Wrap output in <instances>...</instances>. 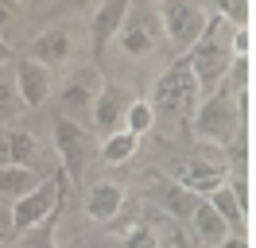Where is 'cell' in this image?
Listing matches in <instances>:
<instances>
[{
  "instance_id": "f546056e",
  "label": "cell",
  "mask_w": 256,
  "mask_h": 248,
  "mask_svg": "<svg viewBox=\"0 0 256 248\" xmlns=\"http://www.w3.org/2000/svg\"><path fill=\"white\" fill-rule=\"evenodd\" d=\"M218 248H248V244H244V236H240V232H233V236H225Z\"/></svg>"
},
{
  "instance_id": "d6986e66",
  "label": "cell",
  "mask_w": 256,
  "mask_h": 248,
  "mask_svg": "<svg viewBox=\"0 0 256 248\" xmlns=\"http://www.w3.org/2000/svg\"><path fill=\"white\" fill-rule=\"evenodd\" d=\"M136 152H140V136H132V132H124V128H116L112 136H105L101 144H97V155H101L105 167H124V163H132Z\"/></svg>"
},
{
  "instance_id": "ffe728a7",
  "label": "cell",
  "mask_w": 256,
  "mask_h": 248,
  "mask_svg": "<svg viewBox=\"0 0 256 248\" xmlns=\"http://www.w3.org/2000/svg\"><path fill=\"white\" fill-rule=\"evenodd\" d=\"M120 128L124 132H132V136L144 140L152 128H156V112H152V105H148L144 97H132V105L124 108V120H120Z\"/></svg>"
},
{
  "instance_id": "cb8c5ba5",
  "label": "cell",
  "mask_w": 256,
  "mask_h": 248,
  "mask_svg": "<svg viewBox=\"0 0 256 248\" xmlns=\"http://www.w3.org/2000/svg\"><path fill=\"white\" fill-rule=\"evenodd\" d=\"M20 244L16 248H54V229H50V221H43V225H35V229L28 232H16Z\"/></svg>"
},
{
  "instance_id": "44dd1931",
  "label": "cell",
  "mask_w": 256,
  "mask_h": 248,
  "mask_svg": "<svg viewBox=\"0 0 256 248\" xmlns=\"http://www.w3.org/2000/svg\"><path fill=\"white\" fill-rule=\"evenodd\" d=\"M210 206H214V214L222 217L225 225H229V229L237 232L240 225H244V210H240L237 206V198H233V194H229V186H222V190H214V194H210Z\"/></svg>"
},
{
  "instance_id": "7402d4cb",
  "label": "cell",
  "mask_w": 256,
  "mask_h": 248,
  "mask_svg": "<svg viewBox=\"0 0 256 248\" xmlns=\"http://www.w3.org/2000/svg\"><path fill=\"white\" fill-rule=\"evenodd\" d=\"M20 112H24V105H20V93H16V78L8 70H0V124L8 128Z\"/></svg>"
},
{
  "instance_id": "7a4b0ae2",
  "label": "cell",
  "mask_w": 256,
  "mask_h": 248,
  "mask_svg": "<svg viewBox=\"0 0 256 248\" xmlns=\"http://www.w3.org/2000/svg\"><path fill=\"white\" fill-rule=\"evenodd\" d=\"M202 101V90L194 82L186 58H175L167 70L160 74V82L152 86V112L156 120H167V124H190V112L198 108Z\"/></svg>"
},
{
  "instance_id": "9c48e42d",
  "label": "cell",
  "mask_w": 256,
  "mask_h": 248,
  "mask_svg": "<svg viewBox=\"0 0 256 248\" xmlns=\"http://www.w3.org/2000/svg\"><path fill=\"white\" fill-rule=\"evenodd\" d=\"M132 105V93H128L124 82L116 78H101V86L94 93V108H90V132L94 136H112L120 120H124V108Z\"/></svg>"
},
{
  "instance_id": "277c9868",
  "label": "cell",
  "mask_w": 256,
  "mask_h": 248,
  "mask_svg": "<svg viewBox=\"0 0 256 248\" xmlns=\"http://www.w3.org/2000/svg\"><path fill=\"white\" fill-rule=\"evenodd\" d=\"M240 116H244V108L233 101V97H225L222 90L206 93L198 108L190 112V132L198 144H206V148H229L233 140L240 136Z\"/></svg>"
},
{
  "instance_id": "e0dca14e",
  "label": "cell",
  "mask_w": 256,
  "mask_h": 248,
  "mask_svg": "<svg viewBox=\"0 0 256 248\" xmlns=\"http://www.w3.org/2000/svg\"><path fill=\"white\" fill-rule=\"evenodd\" d=\"M186 229H190V236H194L202 248H218L225 236H233V229H229L222 217L214 214V206H210L206 198L194 206V214H190V221H186Z\"/></svg>"
},
{
  "instance_id": "83f0119b",
  "label": "cell",
  "mask_w": 256,
  "mask_h": 248,
  "mask_svg": "<svg viewBox=\"0 0 256 248\" xmlns=\"http://www.w3.org/2000/svg\"><path fill=\"white\" fill-rule=\"evenodd\" d=\"M16 236V225H12V206L8 202H0V244H8Z\"/></svg>"
},
{
  "instance_id": "1f68e13d",
  "label": "cell",
  "mask_w": 256,
  "mask_h": 248,
  "mask_svg": "<svg viewBox=\"0 0 256 248\" xmlns=\"http://www.w3.org/2000/svg\"><path fill=\"white\" fill-rule=\"evenodd\" d=\"M0 132H4V124H0Z\"/></svg>"
},
{
  "instance_id": "8fae6325",
  "label": "cell",
  "mask_w": 256,
  "mask_h": 248,
  "mask_svg": "<svg viewBox=\"0 0 256 248\" xmlns=\"http://www.w3.org/2000/svg\"><path fill=\"white\" fill-rule=\"evenodd\" d=\"M0 163H16V167H35L50 174L47 167V152L32 128H4L0 132Z\"/></svg>"
},
{
  "instance_id": "4dcf8cb0",
  "label": "cell",
  "mask_w": 256,
  "mask_h": 248,
  "mask_svg": "<svg viewBox=\"0 0 256 248\" xmlns=\"http://www.w3.org/2000/svg\"><path fill=\"white\" fill-rule=\"evenodd\" d=\"M86 4H101V0H62V8H70V12H78Z\"/></svg>"
},
{
  "instance_id": "484cf974",
  "label": "cell",
  "mask_w": 256,
  "mask_h": 248,
  "mask_svg": "<svg viewBox=\"0 0 256 248\" xmlns=\"http://www.w3.org/2000/svg\"><path fill=\"white\" fill-rule=\"evenodd\" d=\"M248 50H252V31L233 28L229 31V54H233V58H248Z\"/></svg>"
},
{
  "instance_id": "d4e9b609",
  "label": "cell",
  "mask_w": 256,
  "mask_h": 248,
  "mask_svg": "<svg viewBox=\"0 0 256 248\" xmlns=\"http://www.w3.org/2000/svg\"><path fill=\"white\" fill-rule=\"evenodd\" d=\"M116 248H156V236H152V229L144 225V217H140L124 236H116Z\"/></svg>"
},
{
  "instance_id": "ba28073f",
  "label": "cell",
  "mask_w": 256,
  "mask_h": 248,
  "mask_svg": "<svg viewBox=\"0 0 256 248\" xmlns=\"http://www.w3.org/2000/svg\"><path fill=\"white\" fill-rule=\"evenodd\" d=\"M50 140H54V155L62 163L66 182H86V167H90V155H94V132L82 128V124L66 120V116H54L50 124Z\"/></svg>"
},
{
  "instance_id": "4fadbf2b",
  "label": "cell",
  "mask_w": 256,
  "mask_h": 248,
  "mask_svg": "<svg viewBox=\"0 0 256 248\" xmlns=\"http://www.w3.org/2000/svg\"><path fill=\"white\" fill-rule=\"evenodd\" d=\"M12 78H16V93H20V105L24 108H43L50 97V86H54V74L39 62L24 58L20 54L16 66H12Z\"/></svg>"
},
{
  "instance_id": "d6a6232c",
  "label": "cell",
  "mask_w": 256,
  "mask_h": 248,
  "mask_svg": "<svg viewBox=\"0 0 256 248\" xmlns=\"http://www.w3.org/2000/svg\"><path fill=\"white\" fill-rule=\"evenodd\" d=\"M20 4H24V0H20Z\"/></svg>"
},
{
  "instance_id": "ac0fdd59",
  "label": "cell",
  "mask_w": 256,
  "mask_h": 248,
  "mask_svg": "<svg viewBox=\"0 0 256 248\" xmlns=\"http://www.w3.org/2000/svg\"><path fill=\"white\" fill-rule=\"evenodd\" d=\"M47 174L35 167H16V163H0V202H16L24 198L28 190H35V186L43 182Z\"/></svg>"
},
{
  "instance_id": "6da1fadb",
  "label": "cell",
  "mask_w": 256,
  "mask_h": 248,
  "mask_svg": "<svg viewBox=\"0 0 256 248\" xmlns=\"http://www.w3.org/2000/svg\"><path fill=\"white\" fill-rule=\"evenodd\" d=\"M229 31H233V24H225L222 16H210L206 31L198 35V43H194L186 54H178V58H186V66H190V74H194V82H198L202 97L218 90L225 70H229V58H233V54H229Z\"/></svg>"
},
{
  "instance_id": "5b68a950",
  "label": "cell",
  "mask_w": 256,
  "mask_h": 248,
  "mask_svg": "<svg viewBox=\"0 0 256 248\" xmlns=\"http://www.w3.org/2000/svg\"><path fill=\"white\" fill-rule=\"evenodd\" d=\"M163 43H167V39H163L156 4H148V0H132L128 12H124V20H120V31L112 35V46H116L124 58L144 62V58H152V54H160Z\"/></svg>"
},
{
  "instance_id": "3957f363",
  "label": "cell",
  "mask_w": 256,
  "mask_h": 248,
  "mask_svg": "<svg viewBox=\"0 0 256 248\" xmlns=\"http://www.w3.org/2000/svg\"><path fill=\"white\" fill-rule=\"evenodd\" d=\"M163 174H167L171 182H178L182 190L198 194V198H210V194L222 190L225 178L233 174V163H229V155H225L222 148H206V144H198L190 155L175 159Z\"/></svg>"
},
{
  "instance_id": "2e32d148",
  "label": "cell",
  "mask_w": 256,
  "mask_h": 248,
  "mask_svg": "<svg viewBox=\"0 0 256 248\" xmlns=\"http://www.w3.org/2000/svg\"><path fill=\"white\" fill-rule=\"evenodd\" d=\"M152 182H156V202L152 206H160L163 214H171L175 221H190V214H194V206H198V194H190V190H182L178 182H171L163 170H152Z\"/></svg>"
},
{
  "instance_id": "603a6c76",
  "label": "cell",
  "mask_w": 256,
  "mask_h": 248,
  "mask_svg": "<svg viewBox=\"0 0 256 248\" xmlns=\"http://www.w3.org/2000/svg\"><path fill=\"white\" fill-rule=\"evenodd\" d=\"M206 4L214 8L210 16H222L233 28H248V0H206Z\"/></svg>"
},
{
  "instance_id": "8992f818",
  "label": "cell",
  "mask_w": 256,
  "mask_h": 248,
  "mask_svg": "<svg viewBox=\"0 0 256 248\" xmlns=\"http://www.w3.org/2000/svg\"><path fill=\"white\" fill-rule=\"evenodd\" d=\"M156 12H160L163 39L175 50V58L198 43V35L206 31V20H210V12L194 0H156Z\"/></svg>"
},
{
  "instance_id": "30bf717a",
  "label": "cell",
  "mask_w": 256,
  "mask_h": 248,
  "mask_svg": "<svg viewBox=\"0 0 256 248\" xmlns=\"http://www.w3.org/2000/svg\"><path fill=\"white\" fill-rule=\"evenodd\" d=\"M97 86H101L97 66H86V70H78V74H70L66 86H62V93H58V116L82 124V128H90V108H94Z\"/></svg>"
},
{
  "instance_id": "9a60e30c",
  "label": "cell",
  "mask_w": 256,
  "mask_h": 248,
  "mask_svg": "<svg viewBox=\"0 0 256 248\" xmlns=\"http://www.w3.org/2000/svg\"><path fill=\"white\" fill-rule=\"evenodd\" d=\"M128 4L132 0H101L94 4V12H90V35H94V58L105 54V46L112 43V35L120 31V20H124Z\"/></svg>"
},
{
  "instance_id": "f1b7e54d",
  "label": "cell",
  "mask_w": 256,
  "mask_h": 248,
  "mask_svg": "<svg viewBox=\"0 0 256 248\" xmlns=\"http://www.w3.org/2000/svg\"><path fill=\"white\" fill-rule=\"evenodd\" d=\"M8 62H16V46H12L8 39H4V35H0V70H4Z\"/></svg>"
},
{
  "instance_id": "7c38bea8",
  "label": "cell",
  "mask_w": 256,
  "mask_h": 248,
  "mask_svg": "<svg viewBox=\"0 0 256 248\" xmlns=\"http://www.w3.org/2000/svg\"><path fill=\"white\" fill-rule=\"evenodd\" d=\"M24 58L39 62V66H47V70L50 66H66V62L74 58V35H70L62 24H50V28H43L39 35H32Z\"/></svg>"
},
{
  "instance_id": "52a82bcc",
  "label": "cell",
  "mask_w": 256,
  "mask_h": 248,
  "mask_svg": "<svg viewBox=\"0 0 256 248\" xmlns=\"http://www.w3.org/2000/svg\"><path fill=\"white\" fill-rule=\"evenodd\" d=\"M62 198H66V174L62 170H50L35 190H28V194L16 198V202H8V206H12V225H16V232H28V229H35V225L50 221L54 210L62 206Z\"/></svg>"
},
{
  "instance_id": "4316f807",
  "label": "cell",
  "mask_w": 256,
  "mask_h": 248,
  "mask_svg": "<svg viewBox=\"0 0 256 248\" xmlns=\"http://www.w3.org/2000/svg\"><path fill=\"white\" fill-rule=\"evenodd\" d=\"M20 16H24V4H20V0H0V35L12 28ZM4 39H8V35H4Z\"/></svg>"
},
{
  "instance_id": "5bb4252c",
  "label": "cell",
  "mask_w": 256,
  "mask_h": 248,
  "mask_svg": "<svg viewBox=\"0 0 256 248\" xmlns=\"http://www.w3.org/2000/svg\"><path fill=\"white\" fill-rule=\"evenodd\" d=\"M124 202H128V190H124V186L112 182V178H101V182H90V186H86L82 206H86V217H90V221L105 225V221H112V217L124 210Z\"/></svg>"
}]
</instances>
